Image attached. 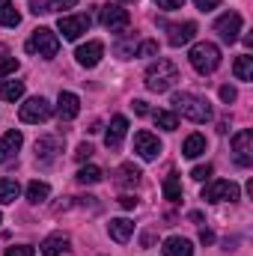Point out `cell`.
Returning <instances> with one entry per match:
<instances>
[{
	"label": "cell",
	"mask_w": 253,
	"mask_h": 256,
	"mask_svg": "<svg viewBox=\"0 0 253 256\" xmlns=\"http://www.w3.org/2000/svg\"><path fill=\"white\" fill-rule=\"evenodd\" d=\"M173 114H182L190 122H208L212 120V108L206 98L194 96V92H173Z\"/></svg>",
	"instance_id": "obj_1"
},
{
	"label": "cell",
	"mask_w": 253,
	"mask_h": 256,
	"mask_svg": "<svg viewBox=\"0 0 253 256\" xmlns=\"http://www.w3.org/2000/svg\"><path fill=\"white\" fill-rule=\"evenodd\" d=\"M176 80H179V68H176V63H170L164 57H158L146 68V90H152V92H167L176 86Z\"/></svg>",
	"instance_id": "obj_2"
},
{
	"label": "cell",
	"mask_w": 253,
	"mask_h": 256,
	"mask_svg": "<svg viewBox=\"0 0 253 256\" xmlns=\"http://www.w3.org/2000/svg\"><path fill=\"white\" fill-rule=\"evenodd\" d=\"M27 54H39V57H45V60H51V57H57V51H60V36L51 30V27H39V30H33V36L27 39Z\"/></svg>",
	"instance_id": "obj_3"
},
{
	"label": "cell",
	"mask_w": 253,
	"mask_h": 256,
	"mask_svg": "<svg viewBox=\"0 0 253 256\" xmlns=\"http://www.w3.org/2000/svg\"><path fill=\"white\" fill-rule=\"evenodd\" d=\"M188 60L200 74H212V72L220 66V48H218L214 42H196V45L190 48Z\"/></svg>",
	"instance_id": "obj_4"
},
{
	"label": "cell",
	"mask_w": 253,
	"mask_h": 256,
	"mask_svg": "<svg viewBox=\"0 0 253 256\" xmlns=\"http://www.w3.org/2000/svg\"><path fill=\"white\" fill-rule=\"evenodd\" d=\"M242 196V188L230 179H214L202 188V200L206 202H236Z\"/></svg>",
	"instance_id": "obj_5"
},
{
	"label": "cell",
	"mask_w": 253,
	"mask_h": 256,
	"mask_svg": "<svg viewBox=\"0 0 253 256\" xmlns=\"http://www.w3.org/2000/svg\"><path fill=\"white\" fill-rule=\"evenodd\" d=\"M51 104H48V98H42V96H33V98H27L24 104H21V110H18V116H21V122H27V126H36V122H45L48 116H51Z\"/></svg>",
	"instance_id": "obj_6"
},
{
	"label": "cell",
	"mask_w": 253,
	"mask_h": 256,
	"mask_svg": "<svg viewBox=\"0 0 253 256\" xmlns=\"http://www.w3.org/2000/svg\"><path fill=\"white\" fill-rule=\"evenodd\" d=\"M102 24L110 30V33H126L128 24H131V15H128V9H122L120 3H108V6H102Z\"/></svg>",
	"instance_id": "obj_7"
},
{
	"label": "cell",
	"mask_w": 253,
	"mask_h": 256,
	"mask_svg": "<svg viewBox=\"0 0 253 256\" xmlns=\"http://www.w3.org/2000/svg\"><path fill=\"white\" fill-rule=\"evenodd\" d=\"M57 30L63 33V39L74 42V39H80V36L90 30V15H60Z\"/></svg>",
	"instance_id": "obj_8"
},
{
	"label": "cell",
	"mask_w": 253,
	"mask_h": 256,
	"mask_svg": "<svg viewBox=\"0 0 253 256\" xmlns=\"http://www.w3.org/2000/svg\"><path fill=\"white\" fill-rule=\"evenodd\" d=\"M232 152H236V164L238 167H250L253 164V131L244 128L232 137Z\"/></svg>",
	"instance_id": "obj_9"
},
{
	"label": "cell",
	"mask_w": 253,
	"mask_h": 256,
	"mask_svg": "<svg viewBox=\"0 0 253 256\" xmlns=\"http://www.w3.org/2000/svg\"><path fill=\"white\" fill-rule=\"evenodd\" d=\"M134 152L143 158V161H155L161 155V140L152 134V131H137L134 134Z\"/></svg>",
	"instance_id": "obj_10"
},
{
	"label": "cell",
	"mask_w": 253,
	"mask_h": 256,
	"mask_svg": "<svg viewBox=\"0 0 253 256\" xmlns=\"http://www.w3.org/2000/svg\"><path fill=\"white\" fill-rule=\"evenodd\" d=\"M161 27L167 30V42H170L173 48L188 45L190 39L196 36V24H194V21H182V24H167V21H161Z\"/></svg>",
	"instance_id": "obj_11"
},
{
	"label": "cell",
	"mask_w": 253,
	"mask_h": 256,
	"mask_svg": "<svg viewBox=\"0 0 253 256\" xmlns=\"http://www.w3.org/2000/svg\"><path fill=\"white\" fill-rule=\"evenodd\" d=\"M214 33L224 39V42H236L238 39V33H242V15L238 12H226V15H220L218 21H214Z\"/></svg>",
	"instance_id": "obj_12"
},
{
	"label": "cell",
	"mask_w": 253,
	"mask_h": 256,
	"mask_svg": "<svg viewBox=\"0 0 253 256\" xmlns=\"http://www.w3.org/2000/svg\"><path fill=\"white\" fill-rule=\"evenodd\" d=\"M102 54H104V45L98 39H92V42H86V45H80L74 51V60L84 66V68H96V66L102 63Z\"/></svg>",
	"instance_id": "obj_13"
},
{
	"label": "cell",
	"mask_w": 253,
	"mask_h": 256,
	"mask_svg": "<svg viewBox=\"0 0 253 256\" xmlns=\"http://www.w3.org/2000/svg\"><path fill=\"white\" fill-rule=\"evenodd\" d=\"M24 146V134L15 128V131H6L3 137H0V164H9L15 155H18V149Z\"/></svg>",
	"instance_id": "obj_14"
},
{
	"label": "cell",
	"mask_w": 253,
	"mask_h": 256,
	"mask_svg": "<svg viewBox=\"0 0 253 256\" xmlns=\"http://www.w3.org/2000/svg\"><path fill=\"white\" fill-rule=\"evenodd\" d=\"M126 134H128V120L126 116H114L108 134H104V146H108V149H120L122 140H126Z\"/></svg>",
	"instance_id": "obj_15"
},
{
	"label": "cell",
	"mask_w": 253,
	"mask_h": 256,
	"mask_svg": "<svg viewBox=\"0 0 253 256\" xmlns=\"http://www.w3.org/2000/svg\"><path fill=\"white\" fill-rule=\"evenodd\" d=\"M80 114V98L74 96V92H60V98H57V116L68 122V120H74Z\"/></svg>",
	"instance_id": "obj_16"
},
{
	"label": "cell",
	"mask_w": 253,
	"mask_h": 256,
	"mask_svg": "<svg viewBox=\"0 0 253 256\" xmlns=\"http://www.w3.org/2000/svg\"><path fill=\"white\" fill-rule=\"evenodd\" d=\"M60 152V137H39L36 140V161L42 164H51Z\"/></svg>",
	"instance_id": "obj_17"
},
{
	"label": "cell",
	"mask_w": 253,
	"mask_h": 256,
	"mask_svg": "<svg viewBox=\"0 0 253 256\" xmlns=\"http://www.w3.org/2000/svg\"><path fill=\"white\" fill-rule=\"evenodd\" d=\"M161 254L164 256H194V244L188 238H182V236H170V238H164Z\"/></svg>",
	"instance_id": "obj_18"
},
{
	"label": "cell",
	"mask_w": 253,
	"mask_h": 256,
	"mask_svg": "<svg viewBox=\"0 0 253 256\" xmlns=\"http://www.w3.org/2000/svg\"><path fill=\"white\" fill-rule=\"evenodd\" d=\"M108 232H110V238H114V242L126 244L128 238H131V232H134V224H131L128 218H114V220L108 224Z\"/></svg>",
	"instance_id": "obj_19"
},
{
	"label": "cell",
	"mask_w": 253,
	"mask_h": 256,
	"mask_svg": "<svg viewBox=\"0 0 253 256\" xmlns=\"http://www.w3.org/2000/svg\"><path fill=\"white\" fill-rule=\"evenodd\" d=\"M42 256H60L68 250V236H63V232H54V236H48L45 242H42Z\"/></svg>",
	"instance_id": "obj_20"
},
{
	"label": "cell",
	"mask_w": 253,
	"mask_h": 256,
	"mask_svg": "<svg viewBox=\"0 0 253 256\" xmlns=\"http://www.w3.org/2000/svg\"><path fill=\"white\" fill-rule=\"evenodd\" d=\"M140 176H143V173H140L134 164H122V167L116 170V185H120V188H137V185H140Z\"/></svg>",
	"instance_id": "obj_21"
},
{
	"label": "cell",
	"mask_w": 253,
	"mask_h": 256,
	"mask_svg": "<svg viewBox=\"0 0 253 256\" xmlns=\"http://www.w3.org/2000/svg\"><path fill=\"white\" fill-rule=\"evenodd\" d=\"M0 24L3 27H18L21 24V12L15 9L12 0H0Z\"/></svg>",
	"instance_id": "obj_22"
},
{
	"label": "cell",
	"mask_w": 253,
	"mask_h": 256,
	"mask_svg": "<svg viewBox=\"0 0 253 256\" xmlns=\"http://www.w3.org/2000/svg\"><path fill=\"white\" fill-rule=\"evenodd\" d=\"M24 96V80H0V98L3 102H18Z\"/></svg>",
	"instance_id": "obj_23"
},
{
	"label": "cell",
	"mask_w": 253,
	"mask_h": 256,
	"mask_svg": "<svg viewBox=\"0 0 253 256\" xmlns=\"http://www.w3.org/2000/svg\"><path fill=\"white\" fill-rule=\"evenodd\" d=\"M206 146H208V143H206L202 134H190L188 140H185V146H182V155H185V158H200V155L206 152Z\"/></svg>",
	"instance_id": "obj_24"
},
{
	"label": "cell",
	"mask_w": 253,
	"mask_h": 256,
	"mask_svg": "<svg viewBox=\"0 0 253 256\" xmlns=\"http://www.w3.org/2000/svg\"><path fill=\"white\" fill-rule=\"evenodd\" d=\"M152 120H155V126L164 128V131H176L179 128V114H173V110H155Z\"/></svg>",
	"instance_id": "obj_25"
},
{
	"label": "cell",
	"mask_w": 253,
	"mask_h": 256,
	"mask_svg": "<svg viewBox=\"0 0 253 256\" xmlns=\"http://www.w3.org/2000/svg\"><path fill=\"white\" fill-rule=\"evenodd\" d=\"M48 194H51V185H48V182L33 179V182L27 185V200H30V202H45V200H48Z\"/></svg>",
	"instance_id": "obj_26"
},
{
	"label": "cell",
	"mask_w": 253,
	"mask_h": 256,
	"mask_svg": "<svg viewBox=\"0 0 253 256\" xmlns=\"http://www.w3.org/2000/svg\"><path fill=\"white\" fill-rule=\"evenodd\" d=\"M18 194H21V185H18L15 179H0V202H3V206H6V202H15Z\"/></svg>",
	"instance_id": "obj_27"
},
{
	"label": "cell",
	"mask_w": 253,
	"mask_h": 256,
	"mask_svg": "<svg viewBox=\"0 0 253 256\" xmlns=\"http://www.w3.org/2000/svg\"><path fill=\"white\" fill-rule=\"evenodd\" d=\"M232 72H236L238 80H253V57L250 54H242L236 60V66H232Z\"/></svg>",
	"instance_id": "obj_28"
},
{
	"label": "cell",
	"mask_w": 253,
	"mask_h": 256,
	"mask_svg": "<svg viewBox=\"0 0 253 256\" xmlns=\"http://www.w3.org/2000/svg\"><path fill=\"white\" fill-rule=\"evenodd\" d=\"M80 185H98L102 182V170L96 167V164H86V167H80L78 170V176H74Z\"/></svg>",
	"instance_id": "obj_29"
},
{
	"label": "cell",
	"mask_w": 253,
	"mask_h": 256,
	"mask_svg": "<svg viewBox=\"0 0 253 256\" xmlns=\"http://www.w3.org/2000/svg\"><path fill=\"white\" fill-rule=\"evenodd\" d=\"M164 196H167V200H173V202H176V200H182V182H179V176H176V173H170V176L164 179Z\"/></svg>",
	"instance_id": "obj_30"
},
{
	"label": "cell",
	"mask_w": 253,
	"mask_h": 256,
	"mask_svg": "<svg viewBox=\"0 0 253 256\" xmlns=\"http://www.w3.org/2000/svg\"><path fill=\"white\" fill-rule=\"evenodd\" d=\"M134 57H158V42H152V39L140 42L137 51H134Z\"/></svg>",
	"instance_id": "obj_31"
},
{
	"label": "cell",
	"mask_w": 253,
	"mask_h": 256,
	"mask_svg": "<svg viewBox=\"0 0 253 256\" xmlns=\"http://www.w3.org/2000/svg\"><path fill=\"white\" fill-rule=\"evenodd\" d=\"M15 72H18V60H15V57L0 60V80H3V78H9V74H15Z\"/></svg>",
	"instance_id": "obj_32"
},
{
	"label": "cell",
	"mask_w": 253,
	"mask_h": 256,
	"mask_svg": "<svg viewBox=\"0 0 253 256\" xmlns=\"http://www.w3.org/2000/svg\"><path fill=\"white\" fill-rule=\"evenodd\" d=\"M78 6V0H48V12H63V9H74Z\"/></svg>",
	"instance_id": "obj_33"
},
{
	"label": "cell",
	"mask_w": 253,
	"mask_h": 256,
	"mask_svg": "<svg viewBox=\"0 0 253 256\" xmlns=\"http://www.w3.org/2000/svg\"><path fill=\"white\" fill-rule=\"evenodd\" d=\"M208 176H212V164H200L190 170V179H196V182H206Z\"/></svg>",
	"instance_id": "obj_34"
},
{
	"label": "cell",
	"mask_w": 253,
	"mask_h": 256,
	"mask_svg": "<svg viewBox=\"0 0 253 256\" xmlns=\"http://www.w3.org/2000/svg\"><path fill=\"white\" fill-rule=\"evenodd\" d=\"M36 254V248H30V244H15V248H6V256H33Z\"/></svg>",
	"instance_id": "obj_35"
},
{
	"label": "cell",
	"mask_w": 253,
	"mask_h": 256,
	"mask_svg": "<svg viewBox=\"0 0 253 256\" xmlns=\"http://www.w3.org/2000/svg\"><path fill=\"white\" fill-rule=\"evenodd\" d=\"M155 6H158V9H164V12H173V9H182V6H185V0H155Z\"/></svg>",
	"instance_id": "obj_36"
},
{
	"label": "cell",
	"mask_w": 253,
	"mask_h": 256,
	"mask_svg": "<svg viewBox=\"0 0 253 256\" xmlns=\"http://www.w3.org/2000/svg\"><path fill=\"white\" fill-rule=\"evenodd\" d=\"M220 98H224L226 104H230V102H236V98H238V92H236V86H230V84H226V86H220Z\"/></svg>",
	"instance_id": "obj_37"
},
{
	"label": "cell",
	"mask_w": 253,
	"mask_h": 256,
	"mask_svg": "<svg viewBox=\"0 0 253 256\" xmlns=\"http://www.w3.org/2000/svg\"><path fill=\"white\" fill-rule=\"evenodd\" d=\"M90 155H92V146H90V143H80V146H78V152H74V158H78V161H86Z\"/></svg>",
	"instance_id": "obj_38"
},
{
	"label": "cell",
	"mask_w": 253,
	"mask_h": 256,
	"mask_svg": "<svg viewBox=\"0 0 253 256\" xmlns=\"http://www.w3.org/2000/svg\"><path fill=\"white\" fill-rule=\"evenodd\" d=\"M194 3H196V9H202V12H212V9L220 6V0H194Z\"/></svg>",
	"instance_id": "obj_39"
},
{
	"label": "cell",
	"mask_w": 253,
	"mask_h": 256,
	"mask_svg": "<svg viewBox=\"0 0 253 256\" xmlns=\"http://www.w3.org/2000/svg\"><path fill=\"white\" fill-rule=\"evenodd\" d=\"M120 206H122V208H134V206H137V200H134L131 194H122V196H120Z\"/></svg>",
	"instance_id": "obj_40"
},
{
	"label": "cell",
	"mask_w": 253,
	"mask_h": 256,
	"mask_svg": "<svg viewBox=\"0 0 253 256\" xmlns=\"http://www.w3.org/2000/svg\"><path fill=\"white\" fill-rule=\"evenodd\" d=\"M131 108H134V114H140V116H146V114H149V108H146V102H140V98H137V102H134Z\"/></svg>",
	"instance_id": "obj_41"
},
{
	"label": "cell",
	"mask_w": 253,
	"mask_h": 256,
	"mask_svg": "<svg viewBox=\"0 0 253 256\" xmlns=\"http://www.w3.org/2000/svg\"><path fill=\"white\" fill-rule=\"evenodd\" d=\"M200 242H202V244H212V242H214V232H212V230H202V232H200Z\"/></svg>",
	"instance_id": "obj_42"
},
{
	"label": "cell",
	"mask_w": 253,
	"mask_h": 256,
	"mask_svg": "<svg viewBox=\"0 0 253 256\" xmlns=\"http://www.w3.org/2000/svg\"><path fill=\"white\" fill-rule=\"evenodd\" d=\"M6 57H9V48H6V45L0 42V60H6Z\"/></svg>",
	"instance_id": "obj_43"
},
{
	"label": "cell",
	"mask_w": 253,
	"mask_h": 256,
	"mask_svg": "<svg viewBox=\"0 0 253 256\" xmlns=\"http://www.w3.org/2000/svg\"><path fill=\"white\" fill-rule=\"evenodd\" d=\"M0 224H3V214H0Z\"/></svg>",
	"instance_id": "obj_44"
},
{
	"label": "cell",
	"mask_w": 253,
	"mask_h": 256,
	"mask_svg": "<svg viewBox=\"0 0 253 256\" xmlns=\"http://www.w3.org/2000/svg\"><path fill=\"white\" fill-rule=\"evenodd\" d=\"M122 3H131V0H122Z\"/></svg>",
	"instance_id": "obj_45"
}]
</instances>
